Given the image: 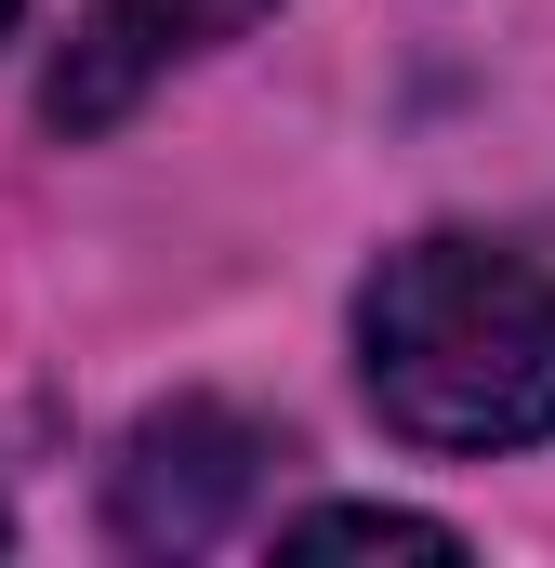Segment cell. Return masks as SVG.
I'll return each mask as SVG.
<instances>
[{"mask_svg":"<svg viewBox=\"0 0 555 568\" xmlns=\"http://www.w3.org/2000/svg\"><path fill=\"white\" fill-rule=\"evenodd\" d=\"M357 384L411 449L555 436V278L503 239H411L357 291Z\"/></svg>","mask_w":555,"mask_h":568,"instance_id":"cell-1","label":"cell"},{"mask_svg":"<svg viewBox=\"0 0 555 568\" xmlns=\"http://www.w3.org/2000/svg\"><path fill=\"white\" fill-rule=\"evenodd\" d=\"M278 556H463V529L397 516V503H317V516L278 529Z\"/></svg>","mask_w":555,"mask_h":568,"instance_id":"cell-4","label":"cell"},{"mask_svg":"<svg viewBox=\"0 0 555 568\" xmlns=\"http://www.w3.org/2000/svg\"><path fill=\"white\" fill-rule=\"evenodd\" d=\"M265 0H80V27H67V53H53V120L67 133H93V120H120L145 80H172L185 53H212V40H239Z\"/></svg>","mask_w":555,"mask_h":568,"instance_id":"cell-3","label":"cell"},{"mask_svg":"<svg viewBox=\"0 0 555 568\" xmlns=\"http://www.w3.org/2000/svg\"><path fill=\"white\" fill-rule=\"evenodd\" d=\"M265 463H291V436H278V424L225 410V397H172V410H145V424L120 436L107 516H120L133 556H199V542H225V529L252 516Z\"/></svg>","mask_w":555,"mask_h":568,"instance_id":"cell-2","label":"cell"},{"mask_svg":"<svg viewBox=\"0 0 555 568\" xmlns=\"http://www.w3.org/2000/svg\"><path fill=\"white\" fill-rule=\"evenodd\" d=\"M0 542H13V516H0Z\"/></svg>","mask_w":555,"mask_h":568,"instance_id":"cell-6","label":"cell"},{"mask_svg":"<svg viewBox=\"0 0 555 568\" xmlns=\"http://www.w3.org/2000/svg\"><path fill=\"white\" fill-rule=\"evenodd\" d=\"M13 13H27V0H0V40H13Z\"/></svg>","mask_w":555,"mask_h":568,"instance_id":"cell-5","label":"cell"}]
</instances>
